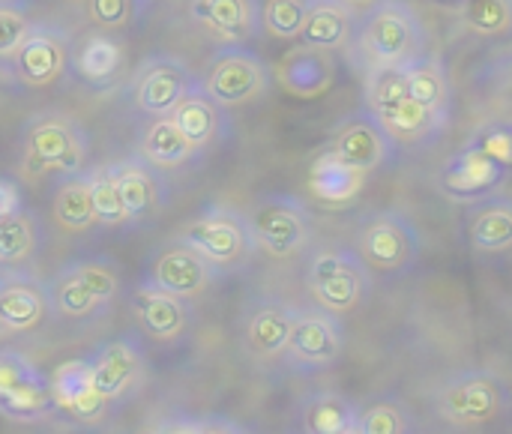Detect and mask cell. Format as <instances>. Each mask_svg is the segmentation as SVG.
Returning <instances> with one entry per match:
<instances>
[{"mask_svg": "<svg viewBox=\"0 0 512 434\" xmlns=\"http://www.w3.org/2000/svg\"><path fill=\"white\" fill-rule=\"evenodd\" d=\"M90 141L84 126L63 111H39L24 126V171L72 177L87 171Z\"/></svg>", "mask_w": 512, "mask_h": 434, "instance_id": "obj_1", "label": "cell"}, {"mask_svg": "<svg viewBox=\"0 0 512 434\" xmlns=\"http://www.w3.org/2000/svg\"><path fill=\"white\" fill-rule=\"evenodd\" d=\"M366 66H408L423 57V24L402 0H381L369 9L360 30Z\"/></svg>", "mask_w": 512, "mask_h": 434, "instance_id": "obj_2", "label": "cell"}, {"mask_svg": "<svg viewBox=\"0 0 512 434\" xmlns=\"http://www.w3.org/2000/svg\"><path fill=\"white\" fill-rule=\"evenodd\" d=\"M120 294V273L102 258L66 264L48 285L51 312L66 321H87L105 312Z\"/></svg>", "mask_w": 512, "mask_h": 434, "instance_id": "obj_3", "label": "cell"}, {"mask_svg": "<svg viewBox=\"0 0 512 434\" xmlns=\"http://www.w3.org/2000/svg\"><path fill=\"white\" fill-rule=\"evenodd\" d=\"M507 387L486 369H468L450 375L435 393V411L456 429H480L498 423L507 411Z\"/></svg>", "mask_w": 512, "mask_h": 434, "instance_id": "obj_4", "label": "cell"}, {"mask_svg": "<svg viewBox=\"0 0 512 434\" xmlns=\"http://www.w3.org/2000/svg\"><path fill=\"white\" fill-rule=\"evenodd\" d=\"M180 240L189 243L201 258H207L216 270H234L243 267L258 243L249 225V216L234 207H207L201 210L183 231Z\"/></svg>", "mask_w": 512, "mask_h": 434, "instance_id": "obj_5", "label": "cell"}, {"mask_svg": "<svg viewBox=\"0 0 512 434\" xmlns=\"http://www.w3.org/2000/svg\"><path fill=\"white\" fill-rule=\"evenodd\" d=\"M306 285L321 309L333 315H348L360 309L369 294V267L351 249H324L312 255Z\"/></svg>", "mask_w": 512, "mask_h": 434, "instance_id": "obj_6", "label": "cell"}, {"mask_svg": "<svg viewBox=\"0 0 512 434\" xmlns=\"http://www.w3.org/2000/svg\"><path fill=\"white\" fill-rule=\"evenodd\" d=\"M198 81L222 108H234L261 99L270 90L273 72L264 57H258L246 45H225L210 57Z\"/></svg>", "mask_w": 512, "mask_h": 434, "instance_id": "obj_7", "label": "cell"}, {"mask_svg": "<svg viewBox=\"0 0 512 434\" xmlns=\"http://www.w3.org/2000/svg\"><path fill=\"white\" fill-rule=\"evenodd\" d=\"M0 414L15 423H39L57 414L48 375L15 348H0Z\"/></svg>", "mask_w": 512, "mask_h": 434, "instance_id": "obj_8", "label": "cell"}, {"mask_svg": "<svg viewBox=\"0 0 512 434\" xmlns=\"http://www.w3.org/2000/svg\"><path fill=\"white\" fill-rule=\"evenodd\" d=\"M420 249H423V240L417 228L411 225L408 216L396 210L372 213L357 231V255L363 258L366 267L387 273V276H396L414 267V261L420 258Z\"/></svg>", "mask_w": 512, "mask_h": 434, "instance_id": "obj_9", "label": "cell"}, {"mask_svg": "<svg viewBox=\"0 0 512 434\" xmlns=\"http://www.w3.org/2000/svg\"><path fill=\"white\" fill-rule=\"evenodd\" d=\"M249 225L258 249H264L270 258L279 261L300 255L312 240V216L306 204L291 195L261 198L249 213Z\"/></svg>", "mask_w": 512, "mask_h": 434, "instance_id": "obj_10", "label": "cell"}, {"mask_svg": "<svg viewBox=\"0 0 512 434\" xmlns=\"http://www.w3.org/2000/svg\"><path fill=\"white\" fill-rule=\"evenodd\" d=\"M345 351V330L339 315L327 309H297L285 357L303 369H330Z\"/></svg>", "mask_w": 512, "mask_h": 434, "instance_id": "obj_11", "label": "cell"}, {"mask_svg": "<svg viewBox=\"0 0 512 434\" xmlns=\"http://www.w3.org/2000/svg\"><path fill=\"white\" fill-rule=\"evenodd\" d=\"M90 384L93 390L108 402H123L135 387H141L147 375V360L141 345L132 336H120L96 348V354L87 357Z\"/></svg>", "mask_w": 512, "mask_h": 434, "instance_id": "obj_12", "label": "cell"}, {"mask_svg": "<svg viewBox=\"0 0 512 434\" xmlns=\"http://www.w3.org/2000/svg\"><path fill=\"white\" fill-rule=\"evenodd\" d=\"M9 60H12L15 78L24 87H51L66 75V69L72 63V48H69V39L63 30L33 24Z\"/></svg>", "mask_w": 512, "mask_h": 434, "instance_id": "obj_13", "label": "cell"}, {"mask_svg": "<svg viewBox=\"0 0 512 434\" xmlns=\"http://www.w3.org/2000/svg\"><path fill=\"white\" fill-rule=\"evenodd\" d=\"M192 72L183 60L156 54L147 57L132 75V102L150 117H168L180 96L192 87Z\"/></svg>", "mask_w": 512, "mask_h": 434, "instance_id": "obj_14", "label": "cell"}, {"mask_svg": "<svg viewBox=\"0 0 512 434\" xmlns=\"http://www.w3.org/2000/svg\"><path fill=\"white\" fill-rule=\"evenodd\" d=\"M216 276H219V270L207 258H201L189 243H183L177 237L174 243L162 246L153 255L147 282H153L156 288H162V291H168L174 297L195 300L213 285Z\"/></svg>", "mask_w": 512, "mask_h": 434, "instance_id": "obj_15", "label": "cell"}, {"mask_svg": "<svg viewBox=\"0 0 512 434\" xmlns=\"http://www.w3.org/2000/svg\"><path fill=\"white\" fill-rule=\"evenodd\" d=\"M339 162L351 165L360 174H372L381 165H387L396 153V144L390 141V135L378 126V120L369 111L351 114L339 132L333 135L330 147H327Z\"/></svg>", "mask_w": 512, "mask_h": 434, "instance_id": "obj_16", "label": "cell"}, {"mask_svg": "<svg viewBox=\"0 0 512 434\" xmlns=\"http://www.w3.org/2000/svg\"><path fill=\"white\" fill-rule=\"evenodd\" d=\"M108 174L120 192V201H123V210H126V222H144V219H153L165 198H168V189L159 177V171L141 159V156H129V159H117L108 165Z\"/></svg>", "mask_w": 512, "mask_h": 434, "instance_id": "obj_17", "label": "cell"}, {"mask_svg": "<svg viewBox=\"0 0 512 434\" xmlns=\"http://www.w3.org/2000/svg\"><path fill=\"white\" fill-rule=\"evenodd\" d=\"M129 306H132V315H135L138 327L144 330V336H150L156 342H177L192 324L189 300L174 297L147 279L132 291Z\"/></svg>", "mask_w": 512, "mask_h": 434, "instance_id": "obj_18", "label": "cell"}, {"mask_svg": "<svg viewBox=\"0 0 512 434\" xmlns=\"http://www.w3.org/2000/svg\"><path fill=\"white\" fill-rule=\"evenodd\" d=\"M504 180H507V171L474 144L462 147L441 171L444 195L453 201H462V204L492 195Z\"/></svg>", "mask_w": 512, "mask_h": 434, "instance_id": "obj_19", "label": "cell"}, {"mask_svg": "<svg viewBox=\"0 0 512 434\" xmlns=\"http://www.w3.org/2000/svg\"><path fill=\"white\" fill-rule=\"evenodd\" d=\"M48 381H51V396H54L57 414H66V417L75 420V423L96 426V423H102V417H105L108 408H111V405L93 390L87 360L60 363V366L48 375Z\"/></svg>", "mask_w": 512, "mask_h": 434, "instance_id": "obj_20", "label": "cell"}, {"mask_svg": "<svg viewBox=\"0 0 512 434\" xmlns=\"http://www.w3.org/2000/svg\"><path fill=\"white\" fill-rule=\"evenodd\" d=\"M51 312L48 288L21 273H0V330L33 333Z\"/></svg>", "mask_w": 512, "mask_h": 434, "instance_id": "obj_21", "label": "cell"}, {"mask_svg": "<svg viewBox=\"0 0 512 434\" xmlns=\"http://www.w3.org/2000/svg\"><path fill=\"white\" fill-rule=\"evenodd\" d=\"M276 81L294 99H318V96H324L336 84L333 51H321V48H309V45L291 48L276 66Z\"/></svg>", "mask_w": 512, "mask_h": 434, "instance_id": "obj_22", "label": "cell"}, {"mask_svg": "<svg viewBox=\"0 0 512 434\" xmlns=\"http://www.w3.org/2000/svg\"><path fill=\"white\" fill-rule=\"evenodd\" d=\"M189 15L225 45H246L261 27L258 0H192Z\"/></svg>", "mask_w": 512, "mask_h": 434, "instance_id": "obj_23", "label": "cell"}, {"mask_svg": "<svg viewBox=\"0 0 512 434\" xmlns=\"http://www.w3.org/2000/svg\"><path fill=\"white\" fill-rule=\"evenodd\" d=\"M177 129L198 147V150H207L213 147L216 141H222L225 129H228V117H225V108L201 87V81L195 78L192 87L180 96V102L174 105V111L168 114Z\"/></svg>", "mask_w": 512, "mask_h": 434, "instance_id": "obj_24", "label": "cell"}, {"mask_svg": "<svg viewBox=\"0 0 512 434\" xmlns=\"http://www.w3.org/2000/svg\"><path fill=\"white\" fill-rule=\"evenodd\" d=\"M294 306L282 303V300H258L249 306L246 321H243V339L246 348L261 357V360H273L282 357L288 348V336L294 327Z\"/></svg>", "mask_w": 512, "mask_h": 434, "instance_id": "obj_25", "label": "cell"}, {"mask_svg": "<svg viewBox=\"0 0 512 434\" xmlns=\"http://www.w3.org/2000/svg\"><path fill=\"white\" fill-rule=\"evenodd\" d=\"M378 126L390 135L393 144H408V147H423L432 144L444 129L447 120L432 114L429 108H423L420 102H414L411 96H402L378 111H369Z\"/></svg>", "mask_w": 512, "mask_h": 434, "instance_id": "obj_26", "label": "cell"}, {"mask_svg": "<svg viewBox=\"0 0 512 434\" xmlns=\"http://www.w3.org/2000/svg\"><path fill=\"white\" fill-rule=\"evenodd\" d=\"M354 33V12L342 0H309L303 27H300V45L321 48V51H339L351 42Z\"/></svg>", "mask_w": 512, "mask_h": 434, "instance_id": "obj_27", "label": "cell"}, {"mask_svg": "<svg viewBox=\"0 0 512 434\" xmlns=\"http://www.w3.org/2000/svg\"><path fill=\"white\" fill-rule=\"evenodd\" d=\"M198 153L201 150L177 129V123L171 117H156L153 123H147V129L138 138V156L147 159L159 171L183 168Z\"/></svg>", "mask_w": 512, "mask_h": 434, "instance_id": "obj_28", "label": "cell"}, {"mask_svg": "<svg viewBox=\"0 0 512 434\" xmlns=\"http://www.w3.org/2000/svg\"><path fill=\"white\" fill-rule=\"evenodd\" d=\"M405 81H408V96L429 108L432 114L450 120V105H453V87L447 66L435 57H417L414 63L405 66Z\"/></svg>", "mask_w": 512, "mask_h": 434, "instance_id": "obj_29", "label": "cell"}, {"mask_svg": "<svg viewBox=\"0 0 512 434\" xmlns=\"http://www.w3.org/2000/svg\"><path fill=\"white\" fill-rule=\"evenodd\" d=\"M366 186V174L339 162L330 150H324L309 168V192L324 204H348Z\"/></svg>", "mask_w": 512, "mask_h": 434, "instance_id": "obj_30", "label": "cell"}, {"mask_svg": "<svg viewBox=\"0 0 512 434\" xmlns=\"http://www.w3.org/2000/svg\"><path fill=\"white\" fill-rule=\"evenodd\" d=\"M72 66H75L81 81H87L93 87H102V84H108V81H114L120 75V69H123V45L114 42L105 33H93L75 48Z\"/></svg>", "mask_w": 512, "mask_h": 434, "instance_id": "obj_31", "label": "cell"}, {"mask_svg": "<svg viewBox=\"0 0 512 434\" xmlns=\"http://www.w3.org/2000/svg\"><path fill=\"white\" fill-rule=\"evenodd\" d=\"M51 216L69 234H81V231L96 225V213H93V201H90V183H87L84 171L63 177L57 183L54 201H51Z\"/></svg>", "mask_w": 512, "mask_h": 434, "instance_id": "obj_32", "label": "cell"}, {"mask_svg": "<svg viewBox=\"0 0 512 434\" xmlns=\"http://www.w3.org/2000/svg\"><path fill=\"white\" fill-rule=\"evenodd\" d=\"M468 240L483 255H501L512 249V201H486L474 210Z\"/></svg>", "mask_w": 512, "mask_h": 434, "instance_id": "obj_33", "label": "cell"}, {"mask_svg": "<svg viewBox=\"0 0 512 434\" xmlns=\"http://www.w3.org/2000/svg\"><path fill=\"white\" fill-rule=\"evenodd\" d=\"M360 408L339 393H315L303 405V432L306 434H345L357 426Z\"/></svg>", "mask_w": 512, "mask_h": 434, "instance_id": "obj_34", "label": "cell"}, {"mask_svg": "<svg viewBox=\"0 0 512 434\" xmlns=\"http://www.w3.org/2000/svg\"><path fill=\"white\" fill-rule=\"evenodd\" d=\"M39 240H42L39 219L27 207L6 216L0 222V267H21L33 261Z\"/></svg>", "mask_w": 512, "mask_h": 434, "instance_id": "obj_35", "label": "cell"}, {"mask_svg": "<svg viewBox=\"0 0 512 434\" xmlns=\"http://www.w3.org/2000/svg\"><path fill=\"white\" fill-rule=\"evenodd\" d=\"M87 183H90V201H93V213H96V225H126V210L120 201V192L108 174V165L99 168H87Z\"/></svg>", "mask_w": 512, "mask_h": 434, "instance_id": "obj_36", "label": "cell"}, {"mask_svg": "<svg viewBox=\"0 0 512 434\" xmlns=\"http://www.w3.org/2000/svg\"><path fill=\"white\" fill-rule=\"evenodd\" d=\"M462 21L477 36H504L512 30V0H465Z\"/></svg>", "mask_w": 512, "mask_h": 434, "instance_id": "obj_37", "label": "cell"}, {"mask_svg": "<svg viewBox=\"0 0 512 434\" xmlns=\"http://www.w3.org/2000/svg\"><path fill=\"white\" fill-rule=\"evenodd\" d=\"M360 434H411V417L399 399H375L357 414Z\"/></svg>", "mask_w": 512, "mask_h": 434, "instance_id": "obj_38", "label": "cell"}, {"mask_svg": "<svg viewBox=\"0 0 512 434\" xmlns=\"http://www.w3.org/2000/svg\"><path fill=\"white\" fill-rule=\"evenodd\" d=\"M306 9H309V0H264L261 24L276 39H297Z\"/></svg>", "mask_w": 512, "mask_h": 434, "instance_id": "obj_39", "label": "cell"}, {"mask_svg": "<svg viewBox=\"0 0 512 434\" xmlns=\"http://www.w3.org/2000/svg\"><path fill=\"white\" fill-rule=\"evenodd\" d=\"M474 147H480L489 159H495L507 174L512 171V123H486L474 141Z\"/></svg>", "mask_w": 512, "mask_h": 434, "instance_id": "obj_40", "label": "cell"}, {"mask_svg": "<svg viewBox=\"0 0 512 434\" xmlns=\"http://www.w3.org/2000/svg\"><path fill=\"white\" fill-rule=\"evenodd\" d=\"M30 18L15 3H0V57H12L30 33Z\"/></svg>", "mask_w": 512, "mask_h": 434, "instance_id": "obj_41", "label": "cell"}, {"mask_svg": "<svg viewBox=\"0 0 512 434\" xmlns=\"http://www.w3.org/2000/svg\"><path fill=\"white\" fill-rule=\"evenodd\" d=\"M135 0H87L90 21L102 30H120L132 18Z\"/></svg>", "mask_w": 512, "mask_h": 434, "instance_id": "obj_42", "label": "cell"}, {"mask_svg": "<svg viewBox=\"0 0 512 434\" xmlns=\"http://www.w3.org/2000/svg\"><path fill=\"white\" fill-rule=\"evenodd\" d=\"M21 207H24V201H21V189H18L12 180L0 177V222H3L6 216H12L15 210H21Z\"/></svg>", "mask_w": 512, "mask_h": 434, "instance_id": "obj_43", "label": "cell"}, {"mask_svg": "<svg viewBox=\"0 0 512 434\" xmlns=\"http://www.w3.org/2000/svg\"><path fill=\"white\" fill-rule=\"evenodd\" d=\"M198 434H246L237 423L225 420V417H204L198 420Z\"/></svg>", "mask_w": 512, "mask_h": 434, "instance_id": "obj_44", "label": "cell"}, {"mask_svg": "<svg viewBox=\"0 0 512 434\" xmlns=\"http://www.w3.org/2000/svg\"><path fill=\"white\" fill-rule=\"evenodd\" d=\"M165 434H198V420H168Z\"/></svg>", "mask_w": 512, "mask_h": 434, "instance_id": "obj_45", "label": "cell"}, {"mask_svg": "<svg viewBox=\"0 0 512 434\" xmlns=\"http://www.w3.org/2000/svg\"><path fill=\"white\" fill-rule=\"evenodd\" d=\"M351 12H357V9H372V6H378L381 0H342Z\"/></svg>", "mask_w": 512, "mask_h": 434, "instance_id": "obj_46", "label": "cell"}, {"mask_svg": "<svg viewBox=\"0 0 512 434\" xmlns=\"http://www.w3.org/2000/svg\"><path fill=\"white\" fill-rule=\"evenodd\" d=\"M138 434H165V423H153V426H144Z\"/></svg>", "mask_w": 512, "mask_h": 434, "instance_id": "obj_47", "label": "cell"}, {"mask_svg": "<svg viewBox=\"0 0 512 434\" xmlns=\"http://www.w3.org/2000/svg\"><path fill=\"white\" fill-rule=\"evenodd\" d=\"M345 434H360V429H357V426H354V429H348V432Z\"/></svg>", "mask_w": 512, "mask_h": 434, "instance_id": "obj_48", "label": "cell"}, {"mask_svg": "<svg viewBox=\"0 0 512 434\" xmlns=\"http://www.w3.org/2000/svg\"><path fill=\"white\" fill-rule=\"evenodd\" d=\"M0 3H18V0H0Z\"/></svg>", "mask_w": 512, "mask_h": 434, "instance_id": "obj_49", "label": "cell"}]
</instances>
